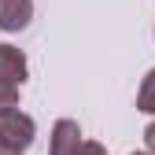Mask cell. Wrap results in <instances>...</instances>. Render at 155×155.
I'll use <instances>...</instances> for the list:
<instances>
[{
  "label": "cell",
  "mask_w": 155,
  "mask_h": 155,
  "mask_svg": "<svg viewBox=\"0 0 155 155\" xmlns=\"http://www.w3.org/2000/svg\"><path fill=\"white\" fill-rule=\"evenodd\" d=\"M37 137V126L26 111H18V107H8V111H0V140H4L11 151H26Z\"/></svg>",
  "instance_id": "6da1fadb"
},
{
  "label": "cell",
  "mask_w": 155,
  "mask_h": 155,
  "mask_svg": "<svg viewBox=\"0 0 155 155\" xmlns=\"http://www.w3.org/2000/svg\"><path fill=\"white\" fill-rule=\"evenodd\" d=\"M81 126H78L74 118H59L52 126V148H48V155H78L81 151Z\"/></svg>",
  "instance_id": "7a4b0ae2"
},
{
  "label": "cell",
  "mask_w": 155,
  "mask_h": 155,
  "mask_svg": "<svg viewBox=\"0 0 155 155\" xmlns=\"http://www.w3.org/2000/svg\"><path fill=\"white\" fill-rule=\"evenodd\" d=\"M30 18H33V0H0V30L4 33L26 30Z\"/></svg>",
  "instance_id": "3957f363"
},
{
  "label": "cell",
  "mask_w": 155,
  "mask_h": 155,
  "mask_svg": "<svg viewBox=\"0 0 155 155\" xmlns=\"http://www.w3.org/2000/svg\"><path fill=\"white\" fill-rule=\"evenodd\" d=\"M26 74H30L26 55L18 52L15 45H0V78H8V81L22 85V81H26Z\"/></svg>",
  "instance_id": "277c9868"
},
{
  "label": "cell",
  "mask_w": 155,
  "mask_h": 155,
  "mask_svg": "<svg viewBox=\"0 0 155 155\" xmlns=\"http://www.w3.org/2000/svg\"><path fill=\"white\" fill-rule=\"evenodd\" d=\"M137 107L144 114H155V70H148V78L140 81V92H137Z\"/></svg>",
  "instance_id": "5b68a950"
},
{
  "label": "cell",
  "mask_w": 155,
  "mask_h": 155,
  "mask_svg": "<svg viewBox=\"0 0 155 155\" xmlns=\"http://www.w3.org/2000/svg\"><path fill=\"white\" fill-rule=\"evenodd\" d=\"M8 107H18V85L0 78V111H8Z\"/></svg>",
  "instance_id": "8992f818"
},
{
  "label": "cell",
  "mask_w": 155,
  "mask_h": 155,
  "mask_svg": "<svg viewBox=\"0 0 155 155\" xmlns=\"http://www.w3.org/2000/svg\"><path fill=\"white\" fill-rule=\"evenodd\" d=\"M78 155H107V148H104V144H96V140H85Z\"/></svg>",
  "instance_id": "52a82bcc"
},
{
  "label": "cell",
  "mask_w": 155,
  "mask_h": 155,
  "mask_svg": "<svg viewBox=\"0 0 155 155\" xmlns=\"http://www.w3.org/2000/svg\"><path fill=\"white\" fill-rule=\"evenodd\" d=\"M144 144H148V151L155 155V122H151V126L144 129Z\"/></svg>",
  "instance_id": "ba28073f"
},
{
  "label": "cell",
  "mask_w": 155,
  "mask_h": 155,
  "mask_svg": "<svg viewBox=\"0 0 155 155\" xmlns=\"http://www.w3.org/2000/svg\"><path fill=\"white\" fill-rule=\"evenodd\" d=\"M0 155H22V151H11V148H8L4 140H0Z\"/></svg>",
  "instance_id": "9c48e42d"
},
{
  "label": "cell",
  "mask_w": 155,
  "mask_h": 155,
  "mask_svg": "<svg viewBox=\"0 0 155 155\" xmlns=\"http://www.w3.org/2000/svg\"><path fill=\"white\" fill-rule=\"evenodd\" d=\"M133 155H151V151H133Z\"/></svg>",
  "instance_id": "30bf717a"
}]
</instances>
